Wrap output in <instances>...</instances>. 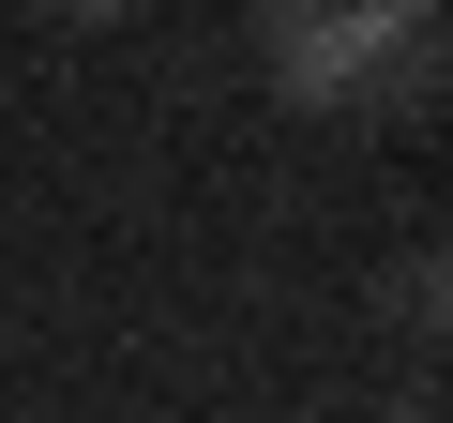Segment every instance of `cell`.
Returning a JSON list of instances; mask_svg holds the SVG:
<instances>
[{"mask_svg":"<svg viewBox=\"0 0 453 423\" xmlns=\"http://www.w3.org/2000/svg\"><path fill=\"white\" fill-rule=\"evenodd\" d=\"M273 91L288 106H363V91L423 106L438 91V0H318V16H288L273 31Z\"/></svg>","mask_w":453,"mask_h":423,"instance_id":"cell-1","label":"cell"},{"mask_svg":"<svg viewBox=\"0 0 453 423\" xmlns=\"http://www.w3.org/2000/svg\"><path fill=\"white\" fill-rule=\"evenodd\" d=\"M438 288H453V273H438V242H408V258H393V318H408V333H438Z\"/></svg>","mask_w":453,"mask_h":423,"instance_id":"cell-2","label":"cell"},{"mask_svg":"<svg viewBox=\"0 0 453 423\" xmlns=\"http://www.w3.org/2000/svg\"><path fill=\"white\" fill-rule=\"evenodd\" d=\"M46 16H121V0H46Z\"/></svg>","mask_w":453,"mask_h":423,"instance_id":"cell-3","label":"cell"},{"mask_svg":"<svg viewBox=\"0 0 453 423\" xmlns=\"http://www.w3.org/2000/svg\"><path fill=\"white\" fill-rule=\"evenodd\" d=\"M257 16H273V31H288V16H318V0H257Z\"/></svg>","mask_w":453,"mask_h":423,"instance_id":"cell-4","label":"cell"}]
</instances>
